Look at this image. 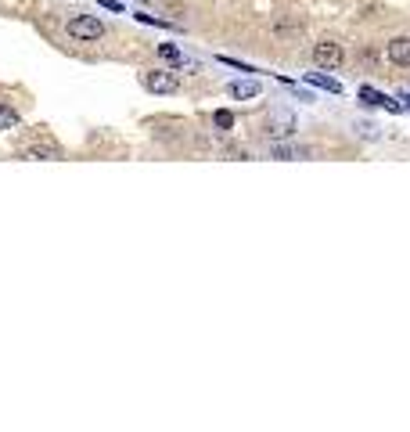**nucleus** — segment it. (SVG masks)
<instances>
[{"instance_id":"obj_1","label":"nucleus","mask_w":410,"mask_h":432,"mask_svg":"<svg viewBox=\"0 0 410 432\" xmlns=\"http://www.w3.org/2000/svg\"><path fill=\"white\" fill-rule=\"evenodd\" d=\"M65 29H68V36H73V40H101L105 36L101 18H94V15H76Z\"/></svg>"},{"instance_id":"obj_2","label":"nucleus","mask_w":410,"mask_h":432,"mask_svg":"<svg viewBox=\"0 0 410 432\" xmlns=\"http://www.w3.org/2000/svg\"><path fill=\"white\" fill-rule=\"evenodd\" d=\"M313 62H317L320 68H338V65L346 62V51L338 47V44H331V40H324V44L313 47Z\"/></svg>"},{"instance_id":"obj_3","label":"nucleus","mask_w":410,"mask_h":432,"mask_svg":"<svg viewBox=\"0 0 410 432\" xmlns=\"http://www.w3.org/2000/svg\"><path fill=\"white\" fill-rule=\"evenodd\" d=\"M144 87L151 94H173L177 90V76L173 73H148L144 76Z\"/></svg>"},{"instance_id":"obj_4","label":"nucleus","mask_w":410,"mask_h":432,"mask_svg":"<svg viewBox=\"0 0 410 432\" xmlns=\"http://www.w3.org/2000/svg\"><path fill=\"white\" fill-rule=\"evenodd\" d=\"M389 58L396 65H410V36H396L389 44Z\"/></svg>"},{"instance_id":"obj_5","label":"nucleus","mask_w":410,"mask_h":432,"mask_svg":"<svg viewBox=\"0 0 410 432\" xmlns=\"http://www.w3.org/2000/svg\"><path fill=\"white\" fill-rule=\"evenodd\" d=\"M360 101H367V105H381V108H389V112H396V105L392 97H385V94H378V90H371V87H360Z\"/></svg>"},{"instance_id":"obj_6","label":"nucleus","mask_w":410,"mask_h":432,"mask_svg":"<svg viewBox=\"0 0 410 432\" xmlns=\"http://www.w3.org/2000/svg\"><path fill=\"white\" fill-rule=\"evenodd\" d=\"M231 94H234V97H242V101H248V97H256V94H259V83H252V79H238V83H231Z\"/></svg>"},{"instance_id":"obj_7","label":"nucleus","mask_w":410,"mask_h":432,"mask_svg":"<svg viewBox=\"0 0 410 432\" xmlns=\"http://www.w3.org/2000/svg\"><path fill=\"white\" fill-rule=\"evenodd\" d=\"M306 79L317 83V87H324V90H331V94H342V83H338V79H328V76H320V73H306Z\"/></svg>"},{"instance_id":"obj_8","label":"nucleus","mask_w":410,"mask_h":432,"mask_svg":"<svg viewBox=\"0 0 410 432\" xmlns=\"http://www.w3.org/2000/svg\"><path fill=\"white\" fill-rule=\"evenodd\" d=\"M11 127H18V112L11 105H0V130H11Z\"/></svg>"},{"instance_id":"obj_9","label":"nucleus","mask_w":410,"mask_h":432,"mask_svg":"<svg viewBox=\"0 0 410 432\" xmlns=\"http://www.w3.org/2000/svg\"><path fill=\"white\" fill-rule=\"evenodd\" d=\"M159 58H166V62H183L180 51H177L173 44H159Z\"/></svg>"},{"instance_id":"obj_10","label":"nucleus","mask_w":410,"mask_h":432,"mask_svg":"<svg viewBox=\"0 0 410 432\" xmlns=\"http://www.w3.org/2000/svg\"><path fill=\"white\" fill-rule=\"evenodd\" d=\"M213 123H216V130H231V127H234V116H231V112H216Z\"/></svg>"},{"instance_id":"obj_11","label":"nucleus","mask_w":410,"mask_h":432,"mask_svg":"<svg viewBox=\"0 0 410 432\" xmlns=\"http://www.w3.org/2000/svg\"><path fill=\"white\" fill-rule=\"evenodd\" d=\"M101 4H105L108 11H123V4H119V0H101Z\"/></svg>"},{"instance_id":"obj_12","label":"nucleus","mask_w":410,"mask_h":432,"mask_svg":"<svg viewBox=\"0 0 410 432\" xmlns=\"http://www.w3.org/2000/svg\"><path fill=\"white\" fill-rule=\"evenodd\" d=\"M400 101H407V108H410V94H403V97H400Z\"/></svg>"}]
</instances>
